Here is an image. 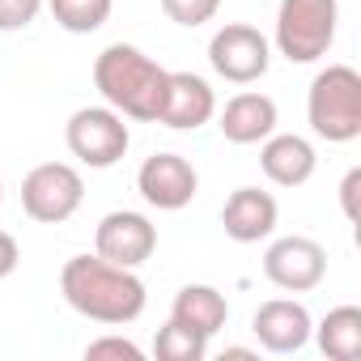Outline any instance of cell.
I'll use <instances>...</instances> for the list:
<instances>
[{
  "instance_id": "cell-24",
  "label": "cell",
  "mask_w": 361,
  "mask_h": 361,
  "mask_svg": "<svg viewBox=\"0 0 361 361\" xmlns=\"http://www.w3.org/2000/svg\"><path fill=\"white\" fill-rule=\"evenodd\" d=\"M18 259H22V251H18V238H13L9 230H0V281H5V276L18 268Z\"/></svg>"
},
{
  "instance_id": "cell-26",
  "label": "cell",
  "mask_w": 361,
  "mask_h": 361,
  "mask_svg": "<svg viewBox=\"0 0 361 361\" xmlns=\"http://www.w3.org/2000/svg\"><path fill=\"white\" fill-rule=\"evenodd\" d=\"M0 204H5V183H0Z\"/></svg>"
},
{
  "instance_id": "cell-6",
  "label": "cell",
  "mask_w": 361,
  "mask_h": 361,
  "mask_svg": "<svg viewBox=\"0 0 361 361\" xmlns=\"http://www.w3.org/2000/svg\"><path fill=\"white\" fill-rule=\"evenodd\" d=\"M85 200V178L68 161H43L22 178V209L39 226L68 221Z\"/></svg>"
},
{
  "instance_id": "cell-4",
  "label": "cell",
  "mask_w": 361,
  "mask_h": 361,
  "mask_svg": "<svg viewBox=\"0 0 361 361\" xmlns=\"http://www.w3.org/2000/svg\"><path fill=\"white\" fill-rule=\"evenodd\" d=\"M340 22V0H281L276 47L289 64H314L331 51Z\"/></svg>"
},
{
  "instance_id": "cell-17",
  "label": "cell",
  "mask_w": 361,
  "mask_h": 361,
  "mask_svg": "<svg viewBox=\"0 0 361 361\" xmlns=\"http://www.w3.org/2000/svg\"><path fill=\"white\" fill-rule=\"evenodd\" d=\"M319 348L331 361H357L361 357V310L357 306H336L323 314V323L310 331Z\"/></svg>"
},
{
  "instance_id": "cell-22",
  "label": "cell",
  "mask_w": 361,
  "mask_h": 361,
  "mask_svg": "<svg viewBox=\"0 0 361 361\" xmlns=\"http://www.w3.org/2000/svg\"><path fill=\"white\" fill-rule=\"evenodd\" d=\"M85 357L90 361H102V357H123V361H140V344L123 340V336H102V340H90L85 344Z\"/></svg>"
},
{
  "instance_id": "cell-18",
  "label": "cell",
  "mask_w": 361,
  "mask_h": 361,
  "mask_svg": "<svg viewBox=\"0 0 361 361\" xmlns=\"http://www.w3.org/2000/svg\"><path fill=\"white\" fill-rule=\"evenodd\" d=\"M47 5H51V18L68 35H94L111 18L115 0H47Z\"/></svg>"
},
{
  "instance_id": "cell-21",
  "label": "cell",
  "mask_w": 361,
  "mask_h": 361,
  "mask_svg": "<svg viewBox=\"0 0 361 361\" xmlns=\"http://www.w3.org/2000/svg\"><path fill=\"white\" fill-rule=\"evenodd\" d=\"M43 5H47V0H0V35L26 30L43 13Z\"/></svg>"
},
{
  "instance_id": "cell-3",
  "label": "cell",
  "mask_w": 361,
  "mask_h": 361,
  "mask_svg": "<svg viewBox=\"0 0 361 361\" xmlns=\"http://www.w3.org/2000/svg\"><path fill=\"white\" fill-rule=\"evenodd\" d=\"M306 119L327 145H348L361 136V73L353 64H327L306 94Z\"/></svg>"
},
{
  "instance_id": "cell-15",
  "label": "cell",
  "mask_w": 361,
  "mask_h": 361,
  "mask_svg": "<svg viewBox=\"0 0 361 361\" xmlns=\"http://www.w3.org/2000/svg\"><path fill=\"white\" fill-rule=\"evenodd\" d=\"M259 166H264V174L272 178L276 188H302L306 178L314 174V166H319V153L298 132H281V136L272 132L264 140V149H259Z\"/></svg>"
},
{
  "instance_id": "cell-9",
  "label": "cell",
  "mask_w": 361,
  "mask_h": 361,
  "mask_svg": "<svg viewBox=\"0 0 361 361\" xmlns=\"http://www.w3.org/2000/svg\"><path fill=\"white\" fill-rule=\"evenodd\" d=\"M200 174L183 153H153L140 161L136 170V192L145 196V204L161 209V213H178L196 200Z\"/></svg>"
},
{
  "instance_id": "cell-2",
  "label": "cell",
  "mask_w": 361,
  "mask_h": 361,
  "mask_svg": "<svg viewBox=\"0 0 361 361\" xmlns=\"http://www.w3.org/2000/svg\"><path fill=\"white\" fill-rule=\"evenodd\" d=\"M94 85L106 98V106H115L123 119H140V123H157V106H161V90H166V68L145 56L132 43H111L98 51L94 60Z\"/></svg>"
},
{
  "instance_id": "cell-11",
  "label": "cell",
  "mask_w": 361,
  "mask_h": 361,
  "mask_svg": "<svg viewBox=\"0 0 361 361\" xmlns=\"http://www.w3.org/2000/svg\"><path fill=\"white\" fill-rule=\"evenodd\" d=\"M213 115H217V94H213V85L204 77H196V73H166L157 123H166L174 132H196Z\"/></svg>"
},
{
  "instance_id": "cell-12",
  "label": "cell",
  "mask_w": 361,
  "mask_h": 361,
  "mask_svg": "<svg viewBox=\"0 0 361 361\" xmlns=\"http://www.w3.org/2000/svg\"><path fill=\"white\" fill-rule=\"evenodd\" d=\"M251 331L255 340L268 348V353H298L310 344V331H314V319L302 302L293 298H272L255 310L251 319Z\"/></svg>"
},
{
  "instance_id": "cell-19",
  "label": "cell",
  "mask_w": 361,
  "mask_h": 361,
  "mask_svg": "<svg viewBox=\"0 0 361 361\" xmlns=\"http://www.w3.org/2000/svg\"><path fill=\"white\" fill-rule=\"evenodd\" d=\"M153 353H157L161 361H204V357H209V336H200V331H192V327H183V323L170 319V323L157 331Z\"/></svg>"
},
{
  "instance_id": "cell-8",
  "label": "cell",
  "mask_w": 361,
  "mask_h": 361,
  "mask_svg": "<svg viewBox=\"0 0 361 361\" xmlns=\"http://www.w3.org/2000/svg\"><path fill=\"white\" fill-rule=\"evenodd\" d=\"M264 276L276 289H285V293H310L327 276V251L314 238H306V234L276 238L264 251Z\"/></svg>"
},
{
  "instance_id": "cell-13",
  "label": "cell",
  "mask_w": 361,
  "mask_h": 361,
  "mask_svg": "<svg viewBox=\"0 0 361 361\" xmlns=\"http://www.w3.org/2000/svg\"><path fill=\"white\" fill-rule=\"evenodd\" d=\"M217 128L230 145H259L276 132V102L259 90H243L221 106Z\"/></svg>"
},
{
  "instance_id": "cell-23",
  "label": "cell",
  "mask_w": 361,
  "mask_h": 361,
  "mask_svg": "<svg viewBox=\"0 0 361 361\" xmlns=\"http://www.w3.org/2000/svg\"><path fill=\"white\" fill-rule=\"evenodd\" d=\"M357 192H361V166H353L340 183V209H344L348 221H357Z\"/></svg>"
},
{
  "instance_id": "cell-16",
  "label": "cell",
  "mask_w": 361,
  "mask_h": 361,
  "mask_svg": "<svg viewBox=\"0 0 361 361\" xmlns=\"http://www.w3.org/2000/svg\"><path fill=\"white\" fill-rule=\"evenodd\" d=\"M170 319L213 340V336L226 327V319H230V302H226V293L213 289V285H183V289L174 293Z\"/></svg>"
},
{
  "instance_id": "cell-5",
  "label": "cell",
  "mask_w": 361,
  "mask_h": 361,
  "mask_svg": "<svg viewBox=\"0 0 361 361\" xmlns=\"http://www.w3.org/2000/svg\"><path fill=\"white\" fill-rule=\"evenodd\" d=\"M64 145L81 166L106 170L128 153L132 132H128V123H123V115L115 106H81L64 123Z\"/></svg>"
},
{
  "instance_id": "cell-1",
  "label": "cell",
  "mask_w": 361,
  "mask_h": 361,
  "mask_svg": "<svg viewBox=\"0 0 361 361\" xmlns=\"http://www.w3.org/2000/svg\"><path fill=\"white\" fill-rule=\"evenodd\" d=\"M60 293L77 314L106 327L132 323L145 310V281L136 268H119L102 255H73L60 272Z\"/></svg>"
},
{
  "instance_id": "cell-14",
  "label": "cell",
  "mask_w": 361,
  "mask_h": 361,
  "mask_svg": "<svg viewBox=\"0 0 361 361\" xmlns=\"http://www.w3.org/2000/svg\"><path fill=\"white\" fill-rule=\"evenodd\" d=\"M276 217H281V204L272 192H259V188H238L230 192L226 209H221V226L234 243H259L276 230Z\"/></svg>"
},
{
  "instance_id": "cell-25",
  "label": "cell",
  "mask_w": 361,
  "mask_h": 361,
  "mask_svg": "<svg viewBox=\"0 0 361 361\" xmlns=\"http://www.w3.org/2000/svg\"><path fill=\"white\" fill-rule=\"evenodd\" d=\"M226 357H234V361H247V357H255L251 348H226Z\"/></svg>"
},
{
  "instance_id": "cell-7",
  "label": "cell",
  "mask_w": 361,
  "mask_h": 361,
  "mask_svg": "<svg viewBox=\"0 0 361 361\" xmlns=\"http://www.w3.org/2000/svg\"><path fill=\"white\" fill-rule=\"evenodd\" d=\"M209 64L217 77L234 81V85H251L268 73L272 64V47L268 39L247 26V22H226L213 39H209Z\"/></svg>"
},
{
  "instance_id": "cell-10",
  "label": "cell",
  "mask_w": 361,
  "mask_h": 361,
  "mask_svg": "<svg viewBox=\"0 0 361 361\" xmlns=\"http://www.w3.org/2000/svg\"><path fill=\"white\" fill-rule=\"evenodd\" d=\"M153 251H157V226L145 213L115 209L94 230V255H102L119 268H140Z\"/></svg>"
},
{
  "instance_id": "cell-20",
  "label": "cell",
  "mask_w": 361,
  "mask_h": 361,
  "mask_svg": "<svg viewBox=\"0 0 361 361\" xmlns=\"http://www.w3.org/2000/svg\"><path fill=\"white\" fill-rule=\"evenodd\" d=\"M217 9H221V0H161V13H166L174 26H188V30L213 22Z\"/></svg>"
}]
</instances>
